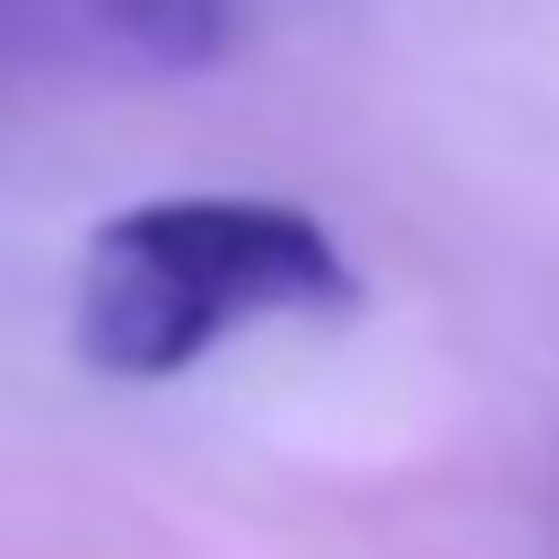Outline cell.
<instances>
[{"label":"cell","instance_id":"1","mask_svg":"<svg viewBox=\"0 0 559 559\" xmlns=\"http://www.w3.org/2000/svg\"><path fill=\"white\" fill-rule=\"evenodd\" d=\"M349 297L358 271L323 218L288 201L183 192V201H140L87 236L70 332L96 376L157 384L210 358L236 323L341 314Z\"/></svg>","mask_w":559,"mask_h":559},{"label":"cell","instance_id":"2","mask_svg":"<svg viewBox=\"0 0 559 559\" xmlns=\"http://www.w3.org/2000/svg\"><path fill=\"white\" fill-rule=\"evenodd\" d=\"M236 44V0H26V52L183 79Z\"/></svg>","mask_w":559,"mask_h":559},{"label":"cell","instance_id":"3","mask_svg":"<svg viewBox=\"0 0 559 559\" xmlns=\"http://www.w3.org/2000/svg\"><path fill=\"white\" fill-rule=\"evenodd\" d=\"M26 52V0H0V61Z\"/></svg>","mask_w":559,"mask_h":559}]
</instances>
